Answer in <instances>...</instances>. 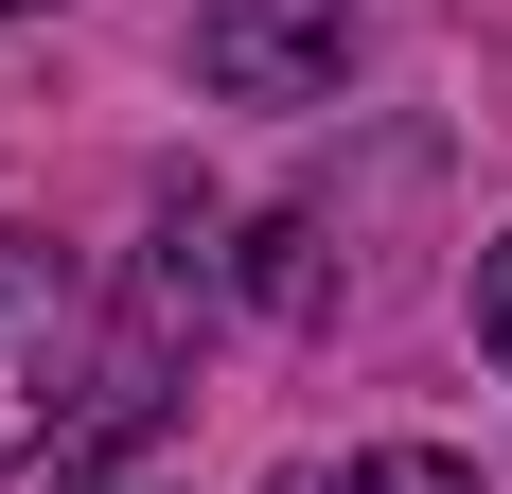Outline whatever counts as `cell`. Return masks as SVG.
Wrapping results in <instances>:
<instances>
[{"label":"cell","instance_id":"4","mask_svg":"<svg viewBox=\"0 0 512 494\" xmlns=\"http://www.w3.org/2000/svg\"><path fill=\"white\" fill-rule=\"evenodd\" d=\"M477 336H495V371H512V230L477 247Z\"/></svg>","mask_w":512,"mask_h":494},{"label":"cell","instance_id":"2","mask_svg":"<svg viewBox=\"0 0 512 494\" xmlns=\"http://www.w3.org/2000/svg\"><path fill=\"white\" fill-rule=\"evenodd\" d=\"M354 71V0H195V89L212 106H318Z\"/></svg>","mask_w":512,"mask_h":494},{"label":"cell","instance_id":"3","mask_svg":"<svg viewBox=\"0 0 512 494\" xmlns=\"http://www.w3.org/2000/svg\"><path fill=\"white\" fill-rule=\"evenodd\" d=\"M336 494H477L460 459H424V442H389V459H336Z\"/></svg>","mask_w":512,"mask_h":494},{"label":"cell","instance_id":"6","mask_svg":"<svg viewBox=\"0 0 512 494\" xmlns=\"http://www.w3.org/2000/svg\"><path fill=\"white\" fill-rule=\"evenodd\" d=\"M0 18H36V0H0Z\"/></svg>","mask_w":512,"mask_h":494},{"label":"cell","instance_id":"1","mask_svg":"<svg viewBox=\"0 0 512 494\" xmlns=\"http://www.w3.org/2000/svg\"><path fill=\"white\" fill-rule=\"evenodd\" d=\"M71 424H89V283L0 230V477L36 442H71Z\"/></svg>","mask_w":512,"mask_h":494},{"label":"cell","instance_id":"5","mask_svg":"<svg viewBox=\"0 0 512 494\" xmlns=\"http://www.w3.org/2000/svg\"><path fill=\"white\" fill-rule=\"evenodd\" d=\"M265 494H336V477H318V459H301V477H265Z\"/></svg>","mask_w":512,"mask_h":494}]
</instances>
